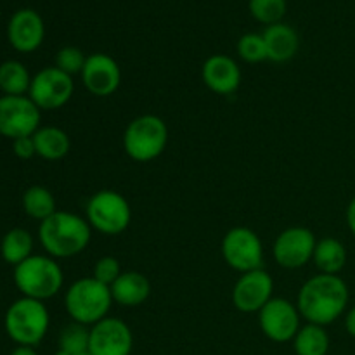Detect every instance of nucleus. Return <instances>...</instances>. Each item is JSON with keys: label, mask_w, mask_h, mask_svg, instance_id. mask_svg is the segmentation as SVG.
<instances>
[{"label": "nucleus", "mask_w": 355, "mask_h": 355, "mask_svg": "<svg viewBox=\"0 0 355 355\" xmlns=\"http://www.w3.org/2000/svg\"><path fill=\"white\" fill-rule=\"evenodd\" d=\"M349 298V286L342 277L333 274H318L302 284L297 297V307L302 319L326 328L345 314Z\"/></svg>", "instance_id": "obj_1"}, {"label": "nucleus", "mask_w": 355, "mask_h": 355, "mask_svg": "<svg viewBox=\"0 0 355 355\" xmlns=\"http://www.w3.org/2000/svg\"><path fill=\"white\" fill-rule=\"evenodd\" d=\"M92 227L85 217L58 210L38 225L42 248L52 259H71L89 246Z\"/></svg>", "instance_id": "obj_2"}, {"label": "nucleus", "mask_w": 355, "mask_h": 355, "mask_svg": "<svg viewBox=\"0 0 355 355\" xmlns=\"http://www.w3.org/2000/svg\"><path fill=\"white\" fill-rule=\"evenodd\" d=\"M113 305L111 290L92 276L76 279L64 295V307L73 322L94 326L107 318Z\"/></svg>", "instance_id": "obj_3"}, {"label": "nucleus", "mask_w": 355, "mask_h": 355, "mask_svg": "<svg viewBox=\"0 0 355 355\" xmlns=\"http://www.w3.org/2000/svg\"><path fill=\"white\" fill-rule=\"evenodd\" d=\"M14 283L23 297L45 302L62 290L64 274L52 257L31 255L14 267Z\"/></svg>", "instance_id": "obj_4"}, {"label": "nucleus", "mask_w": 355, "mask_h": 355, "mask_svg": "<svg viewBox=\"0 0 355 355\" xmlns=\"http://www.w3.org/2000/svg\"><path fill=\"white\" fill-rule=\"evenodd\" d=\"M121 144L128 158L137 163H149L165 153L168 127L158 114H141L127 125Z\"/></svg>", "instance_id": "obj_5"}, {"label": "nucleus", "mask_w": 355, "mask_h": 355, "mask_svg": "<svg viewBox=\"0 0 355 355\" xmlns=\"http://www.w3.org/2000/svg\"><path fill=\"white\" fill-rule=\"evenodd\" d=\"M51 324V315L44 302L19 298L6 312L3 326L12 342L19 347H35L45 338Z\"/></svg>", "instance_id": "obj_6"}, {"label": "nucleus", "mask_w": 355, "mask_h": 355, "mask_svg": "<svg viewBox=\"0 0 355 355\" xmlns=\"http://www.w3.org/2000/svg\"><path fill=\"white\" fill-rule=\"evenodd\" d=\"M85 218L92 231L104 236H118L130 225L132 208L127 198L118 191L101 189L87 201Z\"/></svg>", "instance_id": "obj_7"}, {"label": "nucleus", "mask_w": 355, "mask_h": 355, "mask_svg": "<svg viewBox=\"0 0 355 355\" xmlns=\"http://www.w3.org/2000/svg\"><path fill=\"white\" fill-rule=\"evenodd\" d=\"M220 252L225 263L239 274L262 269L263 245L253 229L243 225L229 229L222 238Z\"/></svg>", "instance_id": "obj_8"}, {"label": "nucleus", "mask_w": 355, "mask_h": 355, "mask_svg": "<svg viewBox=\"0 0 355 355\" xmlns=\"http://www.w3.org/2000/svg\"><path fill=\"white\" fill-rule=\"evenodd\" d=\"M73 92H75L73 76L66 75L55 66H47L31 78L28 97L37 104L40 111H55L71 101Z\"/></svg>", "instance_id": "obj_9"}, {"label": "nucleus", "mask_w": 355, "mask_h": 355, "mask_svg": "<svg viewBox=\"0 0 355 355\" xmlns=\"http://www.w3.org/2000/svg\"><path fill=\"white\" fill-rule=\"evenodd\" d=\"M42 114L28 96L0 97V135L7 139L30 137L40 128Z\"/></svg>", "instance_id": "obj_10"}, {"label": "nucleus", "mask_w": 355, "mask_h": 355, "mask_svg": "<svg viewBox=\"0 0 355 355\" xmlns=\"http://www.w3.org/2000/svg\"><path fill=\"white\" fill-rule=\"evenodd\" d=\"M259 326L263 335L276 343L293 342L302 328V315L297 304L283 297H272L259 312Z\"/></svg>", "instance_id": "obj_11"}, {"label": "nucleus", "mask_w": 355, "mask_h": 355, "mask_svg": "<svg viewBox=\"0 0 355 355\" xmlns=\"http://www.w3.org/2000/svg\"><path fill=\"white\" fill-rule=\"evenodd\" d=\"M315 245L318 239L311 229L293 225L277 234L272 245V255L277 266L283 269H300L312 260Z\"/></svg>", "instance_id": "obj_12"}, {"label": "nucleus", "mask_w": 355, "mask_h": 355, "mask_svg": "<svg viewBox=\"0 0 355 355\" xmlns=\"http://www.w3.org/2000/svg\"><path fill=\"white\" fill-rule=\"evenodd\" d=\"M134 335L130 326L118 318H110L90 326L89 352L92 355H130Z\"/></svg>", "instance_id": "obj_13"}, {"label": "nucleus", "mask_w": 355, "mask_h": 355, "mask_svg": "<svg viewBox=\"0 0 355 355\" xmlns=\"http://www.w3.org/2000/svg\"><path fill=\"white\" fill-rule=\"evenodd\" d=\"M274 279L267 270H250L239 276L232 288V304L239 312L259 314L267 302L272 298Z\"/></svg>", "instance_id": "obj_14"}, {"label": "nucleus", "mask_w": 355, "mask_h": 355, "mask_svg": "<svg viewBox=\"0 0 355 355\" xmlns=\"http://www.w3.org/2000/svg\"><path fill=\"white\" fill-rule=\"evenodd\" d=\"M82 82L87 92L96 97H110L120 89L121 68L111 55L96 52L87 55L85 66L82 69Z\"/></svg>", "instance_id": "obj_15"}, {"label": "nucleus", "mask_w": 355, "mask_h": 355, "mask_svg": "<svg viewBox=\"0 0 355 355\" xmlns=\"http://www.w3.org/2000/svg\"><path fill=\"white\" fill-rule=\"evenodd\" d=\"M45 37V24L33 9H21L12 14L7 24V38L17 52L30 54L37 51Z\"/></svg>", "instance_id": "obj_16"}, {"label": "nucleus", "mask_w": 355, "mask_h": 355, "mask_svg": "<svg viewBox=\"0 0 355 355\" xmlns=\"http://www.w3.org/2000/svg\"><path fill=\"white\" fill-rule=\"evenodd\" d=\"M201 80L217 96H231L241 85V68L225 54H214L201 66Z\"/></svg>", "instance_id": "obj_17"}, {"label": "nucleus", "mask_w": 355, "mask_h": 355, "mask_svg": "<svg viewBox=\"0 0 355 355\" xmlns=\"http://www.w3.org/2000/svg\"><path fill=\"white\" fill-rule=\"evenodd\" d=\"M113 304L134 309L144 304L151 295V283L137 270H123L121 276L110 286Z\"/></svg>", "instance_id": "obj_18"}, {"label": "nucleus", "mask_w": 355, "mask_h": 355, "mask_svg": "<svg viewBox=\"0 0 355 355\" xmlns=\"http://www.w3.org/2000/svg\"><path fill=\"white\" fill-rule=\"evenodd\" d=\"M267 49V59L272 62H288L297 55L300 40L297 31L284 23L270 24L262 33Z\"/></svg>", "instance_id": "obj_19"}, {"label": "nucleus", "mask_w": 355, "mask_h": 355, "mask_svg": "<svg viewBox=\"0 0 355 355\" xmlns=\"http://www.w3.org/2000/svg\"><path fill=\"white\" fill-rule=\"evenodd\" d=\"M37 156L47 162H59L68 156L71 149L69 135L59 127H40L33 134Z\"/></svg>", "instance_id": "obj_20"}, {"label": "nucleus", "mask_w": 355, "mask_h": 355, "mask_svg": "<svg viewBox=\"0 0 355 355\" xmlns=\"http://www.w3.org/2000/svg\"><path fill=\"white\" fill-rule=\"evenodd\" d=\"M312 262L318 267L319 274L338 276L347 266V248L340 239L322 238L315 245Z\"/></svg>", "instance_id": "obj_21"}, {"label": "nucleus", "mask_w": 355, "mask_h": 355, "mask_svg": "<svg viewBox=\"0 0 355 355\" xmlns=\"http://www.w3.org/2000/svg\"><path fill=\"white\" fill-rule=\"evenodd\" d=\"M329 345L331 340L324 326L312 322L302 326L293 338V349L297 355H328Z\"/></svg>", "instance_id": "obj_22"}, {"label": "nucleus", "mask_w": 355, "mask_h": 355, "mask_svg": "<svg viewBox=\"0 0 355 355\" xmlns=\"http://www.w3.org/2000/svg\"><path fill=\"white\" fill-rule=\"evenodd\" d=\"M2 259L10 266H19L26 259L33 255V238L23 227H14L2 238L0 245Z\"/></svg>", "instance_id": "obj_23"}, {"label": "nucleus", "mask_w": 355, "mask_h": 355, "mask_svg": "<svg viewBox=\"0 0 355 355\" xmlns=\"http://www.w3.org/2000/svg\"><path fill=\"white\" fill-rule=\"evenodd\" d=\"M31 78L26 66L19 61H6L0 64V90L3 96H24L30 92Z\"/></svg>", "instance_id": "obj_24"}, {"label": "nucleus", "mask_w": 355, "mask_h": 355, "mask_svg": "<svg viewBox=\"0 0 355 355\" xmlns=\"http://www.w3.org/2000/svg\"><path fill=\"white\" fill-rule=\"evenodd\" d=\"M23 208L28 217L35 220H45L55 214V198L47 187L31 186L23 194Z\"/></svg>", "instance_id": "obj_25"}, {"label": "nucleus", "mask_w": 355, "mask_h": 355, "mask_svg": "<svg viewBox=\"0 0 355 355\" xmlns=\"http://www.w3.org/2000/svg\"><path fill=\"white\" fill-rule=\"evenodd\" d=\"M90 328L89 326L71 322L66 326L59 335V349L68 352L69 355H76L82 352H89Z\"/></svg>", "instance_id": "obj_26"}, {"label": "nucleus", "mask_w": 355, "mask_h": 355, "mask_svg": "<svg viewBox=\"0 0 355 355\" xmlns=\"http://www.w3.org/2000/svg\"><path fill=\"white\" fill-rule=\"evenodd\" d=\"M250 12L259 23L276 24L286 14V0H250Z\"/></svg>", "instance_id": "obj_27"}, {"label": "nucleus", "mask_w": 355, "mask_h": 355, "mask_svg": "<svg viewBox=\"0 0 355 355\" xmlns=\"http://www.w3.org/2000/svg\"><path fill=\"white\" fill-rule=\"evenodd\" d=\"M239 58L250 64L267 61V49L263 37L259 33H246L238 40Z\"/></svg>", "instance_id": "obj_28"}, {"label": "nucleus", "mask_w": 355, "mask_h": 355, "mask_svg": "<svg viewBox=\"0 0 355 355\" xmlns=\"http://www.w3.org/2000/svg\"><path fill=\"white\" fill-rule=\"evenodd\" d=\"M85 61L87 55L78 47L68 45V47H62L55 55V68H59L69 76L80 75L83 66H85Z\"/></svg>", "instance_id": "obj_29"}, {"label": "nucleus", "mask_w": 355, "mask_h": 355, "mask_svg": "<svg viewBox=\"0 0 355 355\" xmlns=\"http://www.w3.org/2000/svg\"><path fill=\"white\" fill-rule=\"evenodd\" d=\"M121 263L116 257H101L96 263H94V269H92V277L97 279L99 283L106 284V286H111L118 277L121 276Z\"/></svg>", "instance_id": "obj_30"}, {"label": "nucleus", "mask_w": 355, "mask_h": 355, "mask_svg": "<svg viewBox=\"0 0 355 355\" xmlns=\"http://www.w3.org/2000/svg\"><path fill=\"white\" fill-rule=\"evenodd\" d=\"M12 151L14 155L21 159L33 158V156L37 155L33 135H30V137H19L16 139V141H12Z\"/></svg>", "instance_id": "obj_31"}, {"label": "nucleus", "mask_w": 355, "mask_h": 355, "mask_svg": "<svg viewBox=\"0 0 355 355\" xmlns=\"http://www.w3.org/2000/svg\"><path fill=\"white\" fill-rule=\"evenodd\" d=\"M345 220H347V225H349V231L355 236V196L350 200L349 207H347Z\"/></svg>", "instance_id": "obj_32"}, {"label": "nucleus", "mask_w": 355, "mask_h": 355, "mask_svg": "<svg viewBox=\"0 0 355 355\" xmlns=\"http://www.w3.org/2000/svg\"><path fill=\"white\" fill-rule=\"evenodd\" d=\"M345 329L352 338H355V305L345 314Z\"/></svg>", "instance_id": "obj_33"}, {"label": "nucleus", "mask_w": 355, "mask_h": 355, "mask_svg": "<svg viewBox=\"0 0 355 355\" xmlns=\"http://www.w3.org/2000/svg\"><path fill=\"white\" fill-rule=\"evenodd\" d=\"M10 355H38L35 347H17V349L12 350Z\"/></svg>", "instance_id": "obj_34"}, {"label": "nucleus", "mask_w": 355, "mask_h": 355, "mask_svg": "<svg viewBox=\"0 0 355 355\" xmlns=\"http://www.w3.org/2000/svg\"><path fill=\"white\" fill-rule=\"evenodd\" d=\"M54 355H69V354H68V352H64V350H61V349H59L58 352H55Z\"/></svg>", "instance_id": "obj_35"}, {"label": "nucleus", "mask_w": 355, "mask_h": 355, "mask_svg": "<svg viewBox=\"0 0 355 355\" xmlns=\"http://www.w3.org/2000/svg\"><path fill=\"white\" fill-rule=\"evenodd\" d=\"M76 355H92L90 352H82V354H76Z\"/></svg>", "instance_id": "obj_36"}]
</instances>
